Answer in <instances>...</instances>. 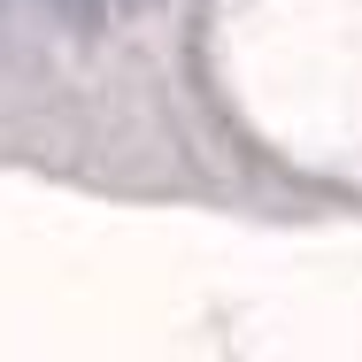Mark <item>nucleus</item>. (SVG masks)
<instances>
[{"label": "nucleus", "mask_w": 362, "mask_h": 362, "mask_svg": "<svg viewBox=\"0 0 362 362\" xmlns=\"http://www.w3.org/2000/svg\"><path fill=\"white\" fill-rule=\"evenodd\" d=\"M39 8H47L54 23H70V31H100V23H108V16H124L132 0H39Z\"/></svg>", "instance_id": "f257e3e1"}]
</instances>
